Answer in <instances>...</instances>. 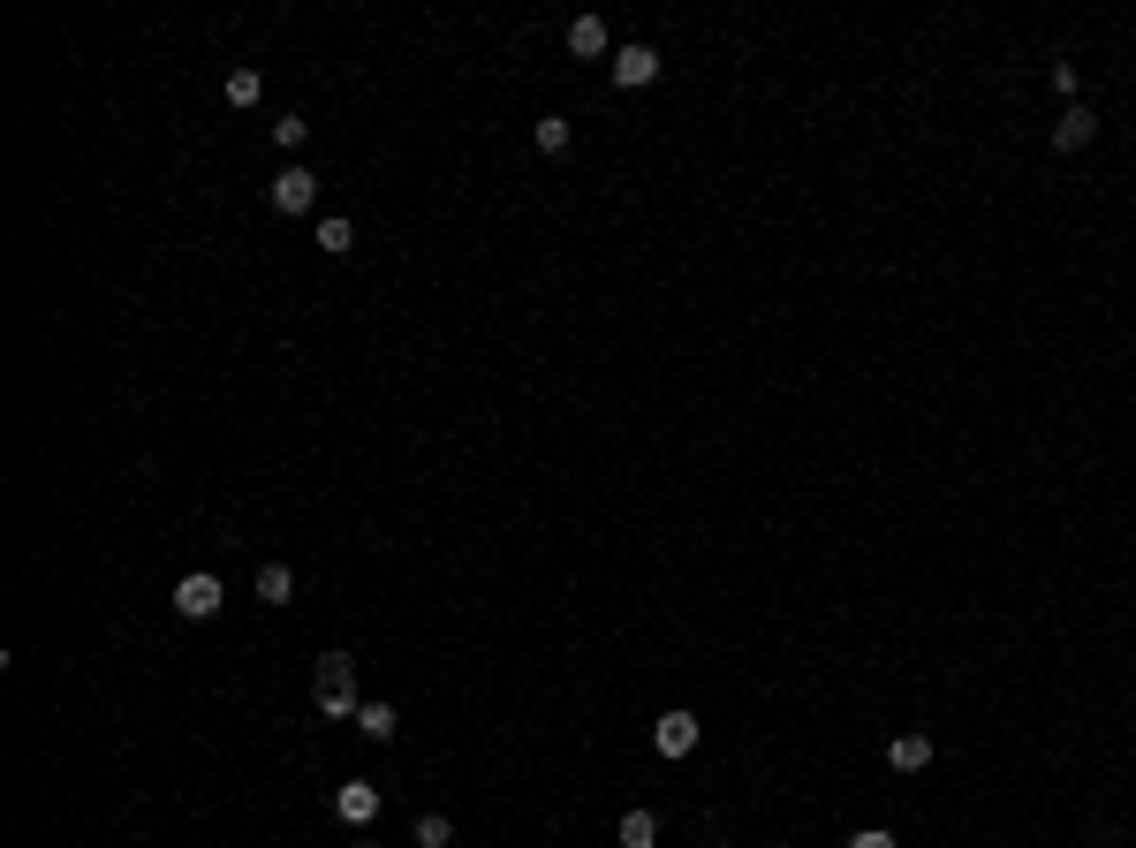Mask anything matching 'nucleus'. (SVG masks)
<instances>
[{
    "label": "nucleus",
    "mask_w": 1136,
    "mask_h": 848,
    "mask_svg": "<svg viewBox=\"0 0 1136 848\" xmlns=\"http://www.w3.org/2000/svg\"><path fill=\"white\" fill-rule=\"evenodd\" d=\"M319 713L326 720H356L364 705H356V659L349 652H326L319 659Z\"/></svg>",
    "instance_id": "obj_1"
},
{
    "label": "nucleus",
    "mask_w": 1136,
    "mask_h": 848,
    "mask_svg": "<svg viewBox=\"0 0 1136 848\" xmlns=\"http://www.w3.org/2000/svg\"><path fill=\"white\" fill-rule=\"evenodd\" d=\"M265 205H273V212H289V220H295V212H311V205H319V174L289 160V168L265 182Z\"/></svg>",
    "instance_id": "obj_2"
},
{
    "label": "nucleus",
    "mask_w": 1136,
    "mask_h": 848,
    "mask_svg": "<svg viewBox=\"0 0 1136 848\" xmlns=\"http://www.w3.org/2000/svg\"><path fill=\"white\" fill-rule=\"evenodd\" d=\"M220 606H228V592H220V576H205V568L174 584V614H182V622H212Z\"/></svg>",
    "instance_id": "obj_3"
},
{
    "label": "nucleus",
    "mask_w": 1136,
    "mask_h": 848,
    "mask_svg": "<svg viewBox=\"0 0 1136 848\" xmlns=\"http://www.w3.org/2000/svg\"><path fill=\"white\" fill-rule=\"evenodd\" d=\"M652 750L660 758H690L697 750V713H660L652 720Z\"/></svg>",
    "instance_id": "obj_4"
},
{
    "label": "nucleus",
    "mask_w": 1136,
    "mask_h": 848,
    "mask_svg": "<svg viewBox=\"0 0 1136 848\" xmlns=\"http://www.w3.org/2000/svg\"><path fill=\"white\" fill-rule=\"evenodd\" d=\"M334 818H341V826H372V818H379V788H372V780L334 788Z\"/></svg>",
    "instance_id": "obj_5"
},
{
    "label": "nucleus",
    "mask_w": 1136,
    "mask_h": 848,
    "mask_svg": "<svg viewBox=\"0 0 1136 848\" xmlns=\"http://www.w3.org/2000/svg\"><path fill=\"white\" fill-rule=\"evenodd\" d=\"M652 77H660V53H652V46H622V53H614V84L622 91H644Z\"/></svg>",
    "instance_id": "obj_6"
},
{
    "label": "nucleus",
    "mask_w": 1136,
    "mask_h": 848,
    "mask_svg": "<svg viewBox=\"0 0 1136 848\" xmlns=\"http://www.w3.org/2000/svg\"><path fill=\"white\" fill-rule=\"evenodd\" d=\"M886 765H894V773H925V765H932V735H917V727H902V735L886 743Z\"/></svg>",
    "instance_id": "obj_7"
},
{
    "label": "nucleus",
    "mask_w": 1136,
    "mask_h": 848,
    "mask_svg": "<svg viewBox=\"0 0 1136 848\" xmlns=\"http://www.w3.org/2000/svg\"><path fill=\"white\" fill-rule=\"evenodd\" d=\"M1092 137H1098V122H1092V114H1084V107H1068V114L1053 122V152H1084Z\"/></svg>",
    "instance_id": "obj_8"
},
{
    "label": "nucleus",
    "mask_w": 1136,
    "mask_h": 848,
    "mask_svg": "<svg viewBox=\"0 0 1136 848\" xmlns=\"http://www.w3.org/2000/svg\"><path fill=\"white\" fill-rule=\"evenodd\" d=\"M606 46H614V39H606V23H599V16H576V23H569V53H584V61H599Z\"/></svg>",
    "instance_id": "obj_9"
},
{
    "label": "nucleus",
    "mask_w": 1136,
    "mask_h": 848,
    "mask_svg": "<svg viewBox=\"0 0 1136 848\" xmlns=\"http://www.w3.org/2000/svg\"><path fill=\"white\" fill-rule=\"evenodd\" d=\"M394 727H402V720H394V705H379V697L356 713V735H364V743H394Z\"/></svg>",
    "instance_id": "obj_10"
},
{
    "label": "nucleus",
    "mask_w": 1136,
    "mask_h": 848,
    "mask_svg": "<svg viewBox=\"0 0 1136 848\" xmlns=\"http://www.w3.org/2000/svg\"><path fill=\"white\" fill-rule=\"evenodd\" d=\"M569 137H576V129H569V114H546V122L531 129V144H539L546 160H561V152H569Z\"/></svg>",
    "instance_id": "obj_11"
},
{
    "label": "nucleus",
    "mask_w": 1136,
    "mask_h": 848,
    "mask_svg": "<svg viewBox=\"0 0 1136 848\" xmlns=\"http://www.w3.org/2000/svg\"><path fill=\"white\" fill-rule=\"evenodd\" d=\"M622 848H660V818L652 810H622Z\"/></svg>",
    "instance_id": "obj_12"
},
{
    "label": "nucleus",
    "mask_w": 1136,
    "mask_h": 848,
    "mask_svg": "<svg viewBox=\"0 0 1136 848\" xmlns=\"http://www.w3.org/2000/svg\"><path fill=\"white\" fill-rule=\"evenodd\" d=\"M289 592H295V576L281 568V561H265V568H258V598H265V606H281Z\"/></svg>",
    "instance_id": "obj_13"
},
{
    "label": "nucleus",
    "mask_w": 1136,
    "mask_h": 848,
    "mask_svg": "<svg viewBox=\"0 0 1136 848\" xmlns=\"http://www.w3.org/2000/svg\"><path fill=\"white\" fill-rule=\"evenodd\" d=\"M319 251L349 258V251H356V228H349V220H319Z\"/></svg>",
    "instance_id": "obj_14"
},
{
    "label": "nucleus",
    "mask_w": 1136,
    "mask_h": 848,
    "mask_svg": "<svg viewBox=\"0 0 1136 848\" xmlns=\"http://www.w3.org/2000/svg\"><path fill=\"white\" fill-rule=\"evenodd\" d=\"M258 91H265L258 69H228V107H258Z\"/></svg>",
    "instance_id": "obj_15"
},
{
    "label": "nucleus",
    "mask_w": 1136,
    "mask_h": 848,
    "mask_svg": "<svg viewBox=\"0 0 1136 848\" xmlns=\"http://www.w3.org/2000/svg\"><path fill=\"white\" fill-rule=\"evenodd\" d=\"M448 841H455V826H448L440 810H424V818H418V848H448Z\"/></svg>",
    "instance_id": "obj_16"
},
{
    "label": "nucleus",
    "mask_w": 1136,
    "mask_h": 848,
    "mask_svg": "<svg viewBox=\"0 0 1136 848\" xmlns=\"http://www.w3.org/2000/svg\"><path fill=\"white\" fill-rule=\"evenodd\" d=\"M303 137H311V122H303V114H281V122H273V144H281V152H295Z\"/></svg>",
    "instance_id": "obj_17"
},
{
    "label": "nucleus",
    "mask_w": 1136,
    "mask_h": 848,
    "mask_svg": "<svg viewBox=\"0 0 1136 848\" xmlns=\"http://www.w3.org/2000/svg\"><path fill=\"white\" fill-rule=\"evenodd\" d=\"M848 848H894V834H886V826H864V834H856Z\"/></svg>",
    "instance_id": "obj_18"
},
{
    "label": "nucleus",
    "mask_w": 1136,
    "mask_h": 848,
    "mask_svg": "<svg viewBox=\"0 0 1136 848\" xmlns=\"http://www.w3.org/2000/svg\"><path fill=\"white\" fill-rule=\"evenodd\" d=\"M364 848H379V841H364Z\"/></svg>",
    "instance_id": "obj_19"
}]
</instances>
